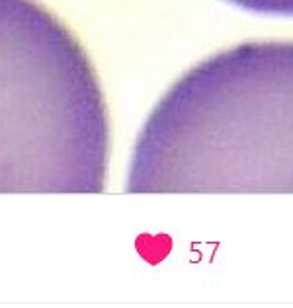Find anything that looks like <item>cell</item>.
I'll return each instance as SVG.
<instances>
[{"mask_svg":"<svg viewBox=\"0 0 293 308\" xmlns=\"http://www.w3.org/2000/svg\"><path fill=\"white\" fill-rule=\"evenodd\" d=\"M225 2L262 16L293 18V0H225Z\"/></svg>","mask_w":293,"mask_h":308,"instance_id":"3957f363","label":"cell"},{"mask_svg":"<svg viewBox=\"0 0 293 308\" xmlns=\"http://www.w3.org/2000/svg\"><path fill=\"white\" fill-rule=\"evenodd\" d=\"M129 193H293V41H244L190 68L131 154Z\"/></svg>","mask_w":293,"mask_h":308,"instance_id":"6da1fadb","label":"cell"},{"mask_svg":"<svg viewBox=\"0 0 293 308\" xmlns=\"http://www.w3.org/2000/svg\"><path fill=\"white\" fill-rule=\"evenodd\" d=\"M110 119L74 33L37 0H0V193H100Z\"/></svg>","mask_w":293,"mask_h":308,"instance_id":"7a4b0ae2","label":"cell"}]
</instances>
